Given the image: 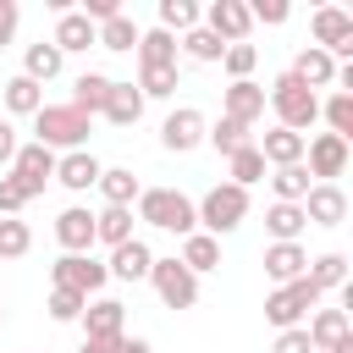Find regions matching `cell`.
<instances>
[{"label": "cell", "mask_w": 353, "mask_h": 353, "mask_svg": "<svg viewBox=\"0 0 353 353\" xmlns=\"http://www.w3.org/2000/svg\"><path fill=\"white\" fill-rule=\"evenodd\" d=\"M138 221H149V226H160V232H176V237H188V232L199 226L193 199L176 193V188H143V193H138Z\"/></svg>", "instance_id": "1"}, {"label": "cell", "mask_w": 353, "mask_h": 353, "mask_svg": "<svg viewBox=\"0 0 353 353\" xmlns=\"http://www.w3.org/2000/svg\"><path fill=\"white\" fill-rule=\"evenodd\" d=\"M270 110H276V127L303 132V127H314V121H320V94H309L292 72H281V77L270 83Z\"/></svg>", "instance_id": "2"}, {"label": "cell", "mask_w": 353, "mask_h": 353, "mask_svg": "<svg viewBox=\"0 0 353 353\" xmlns=\"http://www.w3.org/2000/svg\"><path fill=\"white\" fill-rule=\"evenodd\" d=\"M33 143H44V149H83L88 143V116L83 110H72V105H39V116H33Z\"/></svg>", "instance_id": "3"}, {"label": "cell", "mask_w": 353, "mask_h": 353, "mask_svg": "<svg viewBox=\"0 0 353 353\" xmlns=\"http://www.w3.org/2000/svg\"><path fill=\"white\" fill-rule=\"evenodd\" d=\"M193 215L210 226V237H221V232H237V226H243V215H248V188H232V182H221V188H210V193L193 204Z\"/></svg>", "instance_id": "4"}, {"label": "cell", "mask_w": 353, "mask_h": 353, "mask_svg": "<svg viewBox=\"0 0 353 353\" xmlns=\"http://www.w3.org/2000/svg\"><path fill=\"white\" fill-rule=\"evenodd\" d=\"M314 303H320V287H314L309 276H298V281H287V287H276V292L265 298V320L281 325V331H292Z\"/></svg>", "instance_id": "5"}, {"label": "cell", "mask_w": 353, "mask_h": 353, "mask_svg": "<svg viewBox=\"0 0 353 353\" xmlns=\"http://www.w3.org/2000/svg\"><path fill=\"white\" fill-rule=\"evenodd\" d=\"M149 281H154V292H160L165 309H193L199 303V276L182 259H154L149 265Z\"/></svg>", "instance_id": "6"}, {"label": "cell", "mask_w": 353, "mask_h": 353, "mask_svg": "<svg viewBox=\"0 0 353 353\" xmlns=\"http://www.w3.org/2000/svg\"><path fill=\"white\" fill-rule=\"evenodd\" d=\"M50 176H55V149H44V143H17V154H11V182H17L28 199H39Z\"/></svg>", "instance_id": "7"}, {"label": "cell", "mask_w": 353, "mask_h": 353, "mask_svg": "<svg viewBox=\"0 0 353 353\" xmlns=\"http://www.w3.org/2000/svg\"><path fill=\"white\" fill-rule=\"evenodd\" d=\"M110 281V270L99 265V259H88V254H61L55 259V287H66V292H99Z\"/></svg>", "instance_id": "8"}, {"label": "cell", "mask_w": 353, "mask_h": 353, "mask_svg": "<svg viewBox=\"0 0 353 353\" xmlns=\"http://www.w3.org/2000/svg\"><path fill=\"white\" fill-rule=\"evenodd\" d=\"M314 50H325L331 61L336 55H353V17L336 11V6H320L314 11Z\"/></svg>", "instance_id": "9"}, {"label": "cell", "mask_w": 353, "mask_h": 353, "mask_svg": "<svg viewBox=\"0 0 353 353\" xmlns=\"http://www.w3.org/2000/svg\"><path fill=\"white\" fill-rule=\"evenodd\" d=\"M204 28H210L221 44H243V39H248V28H254V17H248V6H243V0H210Z\"/></svg>", "instance_id": "10"}, {"label": "cell", "mask_w": 353, "mask_h": 353, "mask_svg": "<svg viewBox=\"0 0 353 353\" xmlns=\"http://www.w3.org/2000/svg\"><path fill=\"white\" fill-rule=\"evenodd\" d=\"M303 154H309V165H303L309 176H325L331 182V176L347 171V138H336V132H320L314 143H303Z\"/></svg>", "instance_id": "11"}, {"label": "cell", "mask_w": 353, "mask_h": 353, "mask_svg": "<svg viewBox=\"0 0 353 353\" xmlns=\"http://www.w3.org/2000/svg\"><path fill=\"white\" fill-rule=\"evenodd\" d=\"M342 215H347V193H342L336 182H314V188L303 193V221H314V226H342Z\"/></svg>", "instance_id": "12"}, {"label": "cell", "mask_w": 353, "mask_h": 353, "mask_svg": "<svg viewBox=\"0 0 353 353\" xmlns=\"http://www.w3.org/2000/svg\"><path fill=\"white\" fill-rule=\"evenodd\" d=\"M83 325H88V342L116 347V342L127 336V331H121V325H127V309H121L116 298H99V303H88V309H83Z\"/></svg>", "instance_id": "13"}, {"label": "cell", "mask_w": 353, "mask_h": 353, "mask_svg": "<svg viewBox=\"0 0 353 353\" xmlns=\"http://www.w3.org/2000/svg\"><path fill=\"white\" fill-rule=\"evenodd\" d=\"M160 143H165L171 154L199 149V143H204V116H199V110H188V105H182V110H171V116H165V127H160Z\"/></svg>", "instance_id": "14"}, {"label": "cell", "mask_w": 353, "mask_h": 353, "mask_svg": "<svg viewBox=\"0 0 353 353\" xmlns=\"http://www.w3.org/2000/svg\"><path fill=\"white\" fill-rule=\"evenodd\" d=\"M303 143H309L303 132H287V127H270V132H265V138H259L254 149L265 154V165H276V171H281V165H303Z\"/></svg>", "instance_id": "15"}, {"label": "cell", "mask_w": 353, "mask_h": 353, "mask_svg": "<svg viewBox=\"0 0 353 353\" xmlns=\"http://www.w3.org/2000/svg\"><path fill=\"white\" fill-rule=\"evenodd\" d=\"M149 265H154L149 243H143V237H127L121 248H110V265H105V270H110L116 281H143V276H149Z\"/></svg>", "instance_id": "16"}, {"label": "cell", "mask_w": 353, "mask_h": 353, "mask_svg": "<svg viewBox=\"0 0 353 353\" xmlns=\"http://www.w3.org/2000/svg\"><path fill=\"white\" fill-rule=\"evenodd\" d=\"M55 237H61L66 254H88V243H94V215H88L83 204L61 210V215H55Z\"/></svg>", "instance_id": "17"}, {"label": "cell", "mask_w": 353, "mask_h": 353, "mask_svg": "<svg viewBox=\"0 0 353 353\" xmlns=\"http://www.w3.org/2000/svg\"><path fill=\"white\" fill-rule=\"evenodd\" d=\"M292 77H298L309 94H314V88H331V83H336V61H331L325 50H314V44H309V50H298V61H292Z\"/></svg>", "instance_id": "18"}, {"label": "cell", "mask_w": 353, "mask_h": 353, "mask_svg": "<svg viewBox=\"0 0 353 353\" xmlns=\"http://www.w3.org/2000/svg\"><path fill=\"white\" fill-rule=\"evenodd\" d=\"M303 270H309V254H303L298 243H270V248H265V276H270V281L287 287V281H298Z\"/></svg>", "instance_id": "19"}, {"label": "cell", "mask_w": 353, "mask_h": 353, "mask_svg": "<svg viewBox=\"0 0 353 353\" xmlns=\"http://www.w3.org/2000/svg\"><path fill=\"white\" fill-rule=\"evenodd\" d=\"M99 171H105V165H99V160H94L88 149H72L66 160H55V182H66L72 193H83V188H94V182H99Z\"/></svg>", "instance_id": "20"}, {"label": "cell", "mask_w": 353, "mask_h": 353, "mask_svg": "<svg viewBox=\"0 0 353 353\" xmlns=\"http://www.w3.org/2000/svg\"><path fill=\"white\" fill-rule=\"evenodd\" d=\"M226 116H232V121H243V127H248V121H259V116H265V88H259V83H248V77H243V83H232V88H226Z\"/></svg>", "instance_id": "21"}, {"label": "cell", "mask_w": 353, "mask_h": 353, "mask_svg": "<svg viewBox=\"0 0 353 353\" xmlns=\"http://www.w3.org/2000/svg\"><path fill=\"white\" fill-rule=\"evenodd\" d=\"M303 331H309V347L314 353H331L336 342H347V309H320L314 325H303Z\"/></svg>", "instance_id": "22"}, {"label": "cell", "mask_w": 353, "mask_h": 353, "mask_svg": "<svg viewBox=\"0 0 353 353\" xmlns=\"http://www.w3.org/2000/svg\"><path fill=\"white\" fill-rule=\"evenodd\" d=\"M50 44H55L61 55H66V50H88V44H94V22H88L83 11H61V22H55V39H50Z\"/></svg>", "instance_id": "23"}, {"label": "cell", "mask_w": 353, "mask_h": 353, "mask_svg": "<svg viewBox=\"0 0 353 353\" xmlns=\"http://www.w3.org/2000/svg\"><path fill=\"white\" fill-rule=\"evenodd\" d=\"M132 237V210H121V204H105L99 215H94V243H110V248H121Z\"/></svg>", "instance_id": "24"}, {"label": "cell", "mask_w": 353, "mask_h": 353, "mask_svg": "<svg viewBox=\"0 0 353 353\" xmlns=\"http://www.w3.org/2000/svg\"><path fill=\"white\" fill-rule=\"evenodd\" d=\"M105 99H110V77L105 72H83L77 88H72V110L94 116V110H105Z\"/></svg>", "instance_id": "25"}, {"label": "cell", "mask_w": 353, "mask_h": 353, "mask_svg": "<svg viewBox=\"0 0 353 353\" xmlns=\"http://www.w3.org/2000/svg\"><path fill=\"white\" fill-rule=\"evenodd\" d=\"M105 116H110L116 127H132V121L143 116V94H138L132 83H110V99H105Z\"/></svg>", "instance_id": "26"}, {"label": "cell", "mask_w": 353, "mask_h": 353, "mask_svg": "<svg viewBox=\"0 0 353 353\" xmlns=\"http://www.w3.org/2000/svg\"><path fill=\"white\" fill-rule=\"evenodd\" d=\"M99 193H105V204H121V210H132V199L143 193L138 188V176L127 171V165H116V171H99V182H94Z\"/></svg>", "instance_id": "27"}, {"label": "cell", "mask_w": 353, "mask_h": 353, "mask_svg": "<svg viewBox=\"0 0 353 353\" xmlns=\"http://www.w3.org/2000/svg\"><path fill=\"white\" fill-rule=\"evenodd\" d=\"M182 265H188L193 276H199V270H215V265H221V243H215L210 232H188V237H182Z\"/></svg>", "instance_id": "28"}, {"label": "cell", "mask_w": 353, "mask_h": 353, "mask_svg": "<svg viewBox=\"0 0 353 353\" xmlns=\"http://www.w3.org/2000/svg\"><path fill=\"white\" fill-rule=\"evenodd\" d=\"M94 44L99 50H138V22L121 11V17H110V22L94 28Z\"/></svg>", "instance_id": "29"}, {"label": "cell", "mask_w": 353, "mask_h": 353, "mask_svg": "<svg viewBox=\"0 0 353 353\" xmlns=\"http://www.w3.org/2000/svg\"><path fill=\"white\" fill-rule=\"evenodd\" d=\"M138 61H143V66H176V39H171L165 28L138 33Z\"/></svg>", "instance_id": "30"}, {"label": "cell", "mask_w": 353, "mask_h": 353, "mask_svg": "<svg viewBox=\"0 0 353 353\" xmlns=\"http://www.w3.org/2000/svg\"><path fill=\"white\" fill-rule=\"evenodd\" d=\"M265 226H270V237H276V243H298V232H303L309 221H303V204H270Z\"/></svg>", "instance_id": "31"}, {"label": "cell", "mask_w": 353, "mask_h": 353, "mask_svg": "<svg viewBox=\"0 0 353 353\" xmlns=\"http://www.w3.org/2000/svg\"><path fill=\"white\" fill-rule=\"evenodd\" d=\"M61 61H66V55H61L55 44H44V39H39V44H28V72H22V77H33V83L44 88V83L61 72Z\"/></svg>", "instance_id": "32"}, {"label": "cell", "mask_w": 353, "mask_h": 353, "mask_svg": "<svg viewBox=\"0 0 353 353\" xmlns=\"http://www.w3.org/2000/svg\"><path fill=\"white\" fill-rule=\"evenodd\" d=\"M39 105H44V94H39L33 77H11V83H6V110H17V116H39Z\"/></svg>", "instance_id": "33"}, {"label": "cell", "mask_w": 353, "mask_h": 353, "mask_svg": "<svg viewBox=\"0 0 353 353\" xmlns=\"http://www.w3.org/2000/svg\"><path fill=\"white\" fill-rule=\"evenodd\" d=\"M226 165H232V188H248V182H259L265 176V154L248 143V149H237V154H226Z\"/></svg>", "instance_id": "34"}, {"label": "cell", "mask_w": 353, "mask_h": 353, "mask_svg": "<svg viewBox=\"0 0 353 353\" xmlns=\"http://www.w3.org/2000/svg\"><path fill=\"white\" fill-rule=\"evenodd\" d=\"M270 182H276V204H303V193H309V171L303 165H281Z\"/></svg>", "instance_id": "35"}, {"label": "cell", "mask_w": 353, "mask_h": 353, "mask_svg": "<svg viewBox=\"0 0 353 353\" xmlns=\"http://www.w3.org/2000/svg\"><path fill=\"white\" fill-rule=\"evenodd\" d=\"M303 276H309L320 292H325V287H347V259H342V254H320Z\"/></svg>", "instance_id": "36"}, {"label": "cell", "mask_w": 353, "mask_h": 353, "mask_svg": "<svg viewBox=\"0 0 353 353\" xmlns=\"http://www.w3.org/2000/svg\"><path fill=\"white\" fill-rule=\"evenodd\" d=\"M28 248H33V232H28V221L6 215V221H0V259H22Z\"/></svg>", "instance_id": "37"}, {"label": "cell", "mask_w": 353, "mask_h": 353, "mask_svg": "<svg viewBox=\"0 0 353 353\" xmlns=\"http://www.w3.org/2000/svg\"><path fill=\"white\" fill-rule=\"evenodd\" d=\"M160 28H165V33L199 28V6H193V0H160Z\"/></svg>", "instance_id": "38"}, {"label": "cell", "mask_w": 353, "mask_h": 353, "mask_svg": "<svg viewBox=\"0 0 353 353\" xmlns=\"http://www.w3.org/2000/svg\"><path fill=\"white\" fill-rule=\"evenodd\" d=\"M138 94H143V99L176 94V66H143V72H138Z\"/></svg>", "instance_id": "39"}, {"label": "cell", "mask_w": 353, "mask_h": 353, "mask_svg": "<svg viewBox=\"0 0 353 353\" xmlns=\"http://www.w3.org/2000/svg\"><path fill=\"white\" fill-rule=\"evenodd\" d=\"M204 138H210L221 154H237V149H248V127H243V121H232V116H221V121H215Z\"/></svg>", "instance_id": "40"}, {"label": "cell", "mask_w": 353, "mask_h": 353, "mask_svg": "<svg viewBox=\"0 0 353 353\" xmlns=\"http://www.w3.org/2000/svg\"><path fill=\"white\" fill-rule=\"evenodd\" d=\"M182 50H188L193 61H221V55H226V44H221L210 28H188V33H182Z\"/></svg>", "instance_id": "41"}, {"label": "cell", "mask_w": 353, "mask_h": 353, "mask_svg": "<svg viewBox=\"0 0 353 353\" xmlns=\"http://www.w3.org/2000/svg\"><path fill=\"white\" fill-rule=\"evenodd\" d=\"M320 116L331 121L336 138H347V132H353V94H331V99L320 105Z\"/></svg>", "instance_id": "42"}, {"label": "cell", "mask_w": 353, "mask_h": 353, "mask_svg": "<svg viewBox=\"0 0 353 353\" xmlns=\"http://www.w3.org/2000/svg\"><path fill=\"white\" fill-rule=\"evenodd\" d=\"M221 61H226V72H232V83H243V77L254 72V61H259V50H254V44H226V55H221Z\"/></svg>", "instance_id": "43"}, {"label": "cell", "mask_w": 353, "mask_h": 353, "mask_svg": "<svg viewBox=\"0 0 353 353\" xmlns=\"http://www.w3.org/2000/svg\"><path fill=\"white\" fill-rule=\"evenodd\" d=\"M83 309H88L83 292H66V287L50 292V314H55V320H83Z\"/></svg>", "instance_id": "44"}, {"label": "cell", "mask_w": 353, "mask_h": 353, "mask_svg": "<svg viewBox=\"0 0 353 353\" xmlns=\"http://www.w3.org/2000/svg\"><path fill=\"white\" fill-rule=\"evenodd\" d=\"M270 353H314V347H309V331H303V325H292V331H281V336H276V347H270Z\"/></svg>", "instance_id": "45"}, {"label": "cell", "mask_w": 353, "mask_h": 353, "mask_svg": "<svg viewBox=\"0 0 353 353\" xmlns=\"http://www.w3.org/2000/svg\"><path fill=\"white\" fill-rule=\"evenodd\" d=\"M248 17H254V22H287V0H254Z\"/></svg>", "instance_id": "46"}, {"label": "cell", "mask_w": 353, "mask_h": 353, "mask_svg": "<svg viewBox=\"0 0 353 353\" xmlns=\"http://www.w3.org/2000/svg\"><path fill=\"white\" fill-rule=\"evenodd\" d=\"M22 204H28V193H22L11 176H0V215H17Z\"/></svg>", "instance_id": "47"}, {"label": "cell", "mask_w": 353, "mask_h": 353, "mask_svg": "<svg viewBox=\"0 0 353 353\" xmlns=\"http://www.w3.org/2000/svg\"><path fill=\"white\" fill-rule=\"evenodd\" d=\"M83 17L88 22H110V17H121V6L116 0H83Z\"/></svg>", "instance_id": "48"}, {"label": "cell", "mask_w": 353, "mask_h": 353, "mask_svg": "<svg viewBox=\"0 0 353 353\" xmlns=\"http://www.w3.org/2000/svg\"><path fill=\"white\" fill-rule=\"evenodd\" d=\"M11 33H17V0H0V50L11 44Z\"/></svg>", "instance_id": "49"}, {"label": "cell", "mask_w": 353, "mask_h": 353, "mask_svg": "<svg viewBox=\"0 0 353 353\" xmlns=\"http://www.w3.org/2000/svg\"><path fill=\"white\" fill-rule=\"evenodd\" d=\"M11 154H17V127H11V121H0V165H6Z\"/></svg>", "instance_id": "50"}, {"label": "cell", "mask_w": 353, "mask_h": 353, "mask_svg": "<svg viewBox=\"0 0 353 353\" xmlns=\"http://www.w3.org/2000/svg\"><path fill=\"white\" fill-rule=\"evenodd\" d=\"M110 353H154V347H149V342H138V336H121Z\"/></svg>", "instance_id": "51"}, {"label": "cell", "mask_w": 353, "mask_h": 353, "mask_svg": "<svg viewBox=\"0 0 353 353\" xmlns=\"http://www.w3.org/2000/svg\"><path fill=\"white\" fill-rule=\"evenodd\" d=\"M77 353H110V347H105V342H88V336H83V347H77Z\"/></svg>", "instance_id": "52"}, {"label": "cell", "mask_w": 353, "mask_h": 353, "mask_svg": "<svg viewBox=\"0 0 353 353\" xmlns=\"http://www.w3.org/2000/svg\"><path fill=\"white\" fill-rule=\"evenodd\" d=\"M0 314H6V309H0Z\"/></svg>", "instance_id": "53"}]
</instances>
